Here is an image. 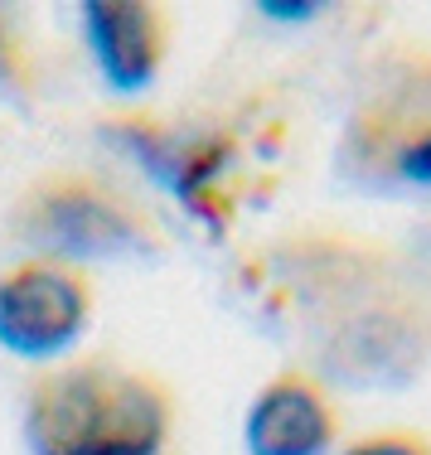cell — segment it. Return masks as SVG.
Here are the masks:
<instances>
[{"label": "cell", "mask_w": 431, "mask_h": 455, "mask_svg": "<svg viewBox=\"0 0 431 455\" xmlns=\"http://www.w3.org/2000/svg\"><path fill=\"white\" fill-rule=\"evenodd\" d=\"M276 286L325 383L407 387L431 363V281L393 247L325 233L286 243Z\"/></svg>", "instance_id": "cell-1"}, {"label": "cell", "mask_w": 431, "mask_h": 455, "mask_svg": "<svg viewBox=\"0 0 431 455\" xmlns=\"http://www.w3.org/2000/svg\"><path fill=\"white\" fill-rule=\"evenodd\" d=\"M175 427V387L112 354L39 368L20 411L25 455H170Z\"/></svg>", "instance_id": "cell-2"}, {"label": "cell", "mask_w": 431, "mask_h": 455, "mask_svg": "<svg viewBox=\"0 0 431 455\" xmlns=\"http://www.w3.org/2000/svg\"><path fill=\"white\" fill-rule=\"evenodd\" d=\"M5 233L25 247V257H49L83 272L88 262L156 257L170 243L160 219L122 184L73 165H53L20 189L5 213Z\"/></svg>", "instance_id": "cell-3"}, {"label": "cell", "mask_w": 431, "mask_h": 455, "mask_svg": "<svg viewBox=\"0 0 431 455\" xmlns=\"http://www.w3.org/2000/svg\"><path fill=\"white\" fill-rule=\"evenodd\" d=\"M335 170L369 194H431V49L393 53L359 92Z\"/></svg>", "instance_id": "cell-4"}, {"label": "cell", "mask_w": 431, "mask_h": 455, "mask_svg": "<svg viewBox=\"0 0 431 455\" xmlns=\"http://www.w3.org/2000/svg\"><path fill=\"white\" fill-rule=\"evenodd\" d=\"M97 310L83 267L20 257L0 272V349L25 363H53L88 334Z\"/></svg>", "instance_id": "cell-5"}, {"label": "cell", "mask_w": 431, "mask_h": 455, "mask_svg": "<svg viewBox=\"0 0 431 455\" xmlns=\"http://www.w3.org/2000/svg\"><path fill=\"white\" fill-rule=\"evenodd\" d=\"M78 29L112 92L141 97L165 73L175 25H170V10L156 0H83Z\"/></svg>", "instance_id": "cell-6"}, {"label": "cell", "mask_w": 431, "mask_h": 455, "mask_svg": "<svg viewBox=\"0 0 431 455\" xmlns=\"http://www.w3.org/2000/svg\"><path fill=\"white\" fill-rule=\"evenodd\" d=\"M335 441H339L335 393L306 363L276 368L247 403L243 417L247 455H330Z\"/></svg>", "instance_id": "cell-7"}, {"label": "cell", "mask_w": 431, "mask_h": 455, "mask_svg": "<svg viewBox=\"0 0 431 455\" xmlns=\"http://www.w3.org/2000/svg\"><path fill=\"white\" fill-rule=\"evenodd\" d=\"M107 136L136 156L156 180H165L194 213L213 204V184L223 175V146L219 140H199V132H175L150 116H116L107 122Z\"/></svg>", "instance_id": "cell-8"}, {"label": "cell", "mask_w": 431, "mask_h": 455, "mask_svg": "<svg viewBox=\"0 0 431 455\" xmlns=\"http://www.w3.org/2000/svg\"><path fill=\"white\" fill-rule=\"evenodd\" d=\"M339 455H431V436L427 431H412V427H383V431H369V436L349 441Z\"/></svg>", "instance_id": "cell-9"}, {"label": "cell", "mask_w": 431, "mask_h": 455, "mask_svg": "<svg viewBox=\"0 0 431 455\" xmlns=\"http://www.w3.org/2000/svg\"><path fill=\"white\" fill-rule=\"evenodd\" d=\"M320 0H296V5H291V0H267L262 5V15H272V20H310V15H320Z\"/></svg>", "instance_id": "cell-10"}]
</instances>
